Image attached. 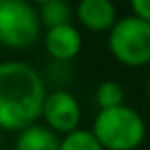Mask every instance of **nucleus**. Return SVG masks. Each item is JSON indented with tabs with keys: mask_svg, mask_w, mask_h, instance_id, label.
<instances>
[{
	"mask_svg": "<svg viewBox=\"0 0 150 150\" xmlns=\"http://www.w3.org/2000/svg\"><path fill=\"white\" fill-rule=\"evenodd\" d=\"M46 88L36 69L23 61L0 63V129L21 131L42 118Z\"/></svg>",
	"mask_w": 150,
	"mask_h": 150,
	"instance_id": "nucleus-1",
	"label": "nucleus"
},
{
	"mask_svg": "<svg viewBox=\"0 0 150 150\" xmlns=\"http://www.w3.org/2000/svg\"><path fill=\"white\" fill-rule=\"evenodd\" d=\"M93 135L105 150H135L146 135V124L127 105L101 108L93 122Z\"/></svg>",
	"mask_w": 150,
	"mask_h": 150,
	"instance_id": "nucleus-2",
	"label": "nucleus"
},
{
	"mask_svg": "<svg viewBox=\"0 0 150 150\" xmlns=\"http://www.w3.org/2000/svg\"><path fill=\"white\" fill-rule=\"evenodd\" d=\"M108 50L125 67H144L150 63V21L127 15L108 30Z\"/></svg>",
	"mask_w": 150,
	"mask_h": 150,
	"instance_id": "nucleus-3",
	"label": "nucleus"
},
{
	"mask_svg": "<svg viewBox=\"0 0 150 150\" xmlns=\"http://www.w3.org/2000/svg\"><path fill=\"white\" fill-rule=\"evenodd\" d=\"M40 15L29 0H0V44L25 50L40 36Z\"/></svg>",
	"mask_w": 150,
	"mask_h": 150,
	"instance_id": "nucleus-4",
	"label": "nucleus"
},
{
	"mask_svg": "<svg viewBox=\"0 0 150 150\" xmlns=\"http://www.w3.org/2000/svg\"><path fill=\"white\" fill-rule=\"evenodd\" d=\"M42 120L55 133H67L78 129L82 120V108L78 99L65 89L50 91L42 106Z\"/></svg>",
	"mask_w": 150,
	"mask_h": 150,
	"instance_id": "nucleus-5",
	"label": "nucleus"
},
{
	"mask_svg": "<svg viewBox=\"0 0 150 150\" xmlns=\"http://www.w3.org/2000/svg\"><path fill=\"white\" fill-rule=\"evenodd\" d=\"M44 46L55 61H72L82 50V34L72 23L51 27L46 30Z\"/></svg>",
	"mask_w": 150,
	"mask_h": 150,
	"instance_id": "nucleus-6",
	"label": "nucleus"
},
{
	"mask_svg": "<svg viewBox=\"0 0 150 150\" xmlns=\"http://www.w3.org/2000/svg\"><path fill=\"white\" fill-rule=\"evenodd\" d=\"M76 17L91 33H108L118 21L112 0H80Z\"/></svg>",
	"mask_w": 150,
	"mask_h": 150,
	"instance_id": "nucleus-7",
	"label": "nucleus"
},
{
	"mask_svg": "<svg viewBox=\"0 0 150 150\" xmlns=\"http://www.w3.org/2000/svg\"><path fill=\"white\" fill-rule=\"evenodd\" d=\"M61 139L59 133L50 129L48 125L33 124L17 131L15 137V150H59Z\"/></svg>",
	"mask_w": 150,
	"mask_h": 150,
	"instance_id": "nucleus-8",
	"label": "nucleus"
},
{
	"mask_svg": "<svg viewBox=\"0 0 150 150\" xmlns=\"http://www.w3.org/2000/svg\"><path fill=\"white\" fill-rule=\"evenodd\" d=\"M40 23L44 27H59V25H67L70 23V17H72V11H70V6L67 0H48V2L40 4Z\"/></svg>",
	"mask_w": 150,
	"mask_h": 150,
	"instance_id": "nucleus-9",
	"label": "nucleus"
},
{
	"mask_svg": "<svg viewBox=\"0 0 150 150\" xmlns=\"http://www.w3.org/2000/svg\"><path fill=\"white\" fill-rule=\"evenodd\" d=\"M59 150H105V148L97 141V137L93 135V131L78 127L74 131L63 135Z\"/></svg>",
	"mask_w": 150,
	"mask_h": 150,
	"instance_id": "nucleus-10",
	"label": "nucleus"
},
{
	"mask_svg": "<svg viewBox=\"0 0 150 150\" xmlns=\"http://www.w3.org/2000/svg\"><path fill=\"white\" fill-rule=\"evenodd\" d=\"M124 89L118 82L114 80H105L97 86L95 91V101L99 108H112V106L124 105Z\"/></svg>",
	"mask_w": 150,
	"mask_h": 150,
	"instance_id": "nucleus-11",
	"label": "nucleus"
},
{
	"mask_svg": "<svg viewBox=\"0 0 150 150\" xmlns=\"http://www.w3.org/2000/svg\"><path fill=\"white\" fill-rule=\"evenodd\" d=\"M129 4L135 15L150 21V0H129Z\"/></svg>",
	"mask_w": 150,
	"mask_h": 150,
	"instance_id": "nucleus-12",
	"label": "nucleus"
},
{
	"mask_svg": "<svg viewBox=\"0 0 150 150\" xmlns=\"http://www.w3.org/2000/svg\"><path fill=\"white\" fill-rule=\"evenodd\" d=\"M146 97H148V101H150V78H148V82H146Z\"/></svg>",
	"mask_w": 150,
	"mask_h": 150,
	"instance_id": "nucleus-13",
	"label": "nucleus"
},
{
	"mask_svg": "<svg viewBox=\"0 0 150 150\" xmlns=\"http://www.w3.org/2000/svg\"><path fill=\"white\" fill-rule=\"evenodd\" d=\"M29 2H34V4H44V2H48V0H29Z\"/></svg>",
	"mask_w": 150,
	"mask_h": 150,
	"instance_id": "nucleus-14",
	"label": "nucleus"
}]
</instances>
